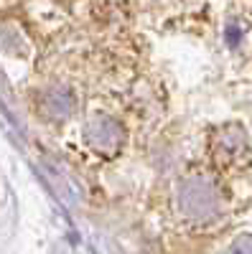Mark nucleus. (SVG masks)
<instances>
[{
	"instance_id": "obj_1",
	"label": "nucleus",
	"mask_w": 252,
	"mask_h": 254,
	"mask_svg": "<svg viewBox=\"0 0 252 254\" xmlns=\"http://www.w3.org/2000/svg\"><path fill=\"white\" fill-rule=\"evenodd\" d=\"M235 254H252V242H245V244H240Z\"/></svg>"
}]
</instances>
